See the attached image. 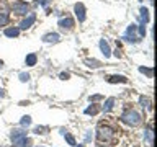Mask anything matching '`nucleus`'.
<instances>
[{
	"mask_svg": "<svg viewBox=\"0 0 157 147\" xmlns=\"http://www.w3.org/2000/svg\"><path fill=\"white\" fill-rule=\"evenodd\" d=\"M121 121L124 123V124H128V126L134 127V126H139L142 123V116L137 111H134V110H128V111L123 113Z\"/></svg>",
	"mask_w": 157,
	"mask_h": 147,
	"instance_id": "f257e3e1",
	"label": "nucleus"
},
{
	"mask_svg": "<svg viewBox=\"0 0 157 147\" xmlns=\"http://www.w3.org/2000/svg\"><path fill=\"white\" fill-rule=\"evenodd\" d=\"M97 134H98V139H100V141L110 142V141H113V137H115V131H113L110 126H103L101 124V126H98Z\"/></svg>",
	"mask_w": 157,
	"mask_h": 147,
	"instance_id": "f03ea898",
	"label": "nucleus"
},
{
	"mask_svg": "<svg viewBox=\"0 0 157 147\" xmlns=\"http://www.w3.org/2000/svg\"><path fill=\"white\" fill-rule=\"evenodd\" d=\"M28 3L26 2H15L12 5V10H13V13H17V15H26L28 13Z\"/></svg>",
	"mask_w": 157,
	"mask_h": 147,
	"instance_id": "7ed1b4c3",
	"label": "nucleus"
},
{
	"mask_svg": "<svg viewBox=\"0 0 157 147\" xmlns=\"http://www.w3.org/2000/svg\"><path fill=\"white\" fill-rule=\"evenodd\" d=\"M10 137H12V141H13V145L18 147L20 141H21L23 137H26V131H25V129H15V131H12Z\"/></svg>",
	"mask_w": 157,
	"mask_h": 147,
	"instance_id": "20e7f679",
	"label": "nucleus"
},
{
	"mask_svg": "<svg viewBox=\"0 0 157 147\" xmlns=\"http://www.w3.org/2000/svg\"><path fill=\"white\" fill-rule=\"evenodd\" d=\"M74 13H75V17L78 21H85V7H83L82 3H75L74 5Z\"/></svg>",
	"mask_w": 157,
	"mask_h": 147,
	"instance_id": "39448f33",
	"label": "nucleus"
},
{
	"mask_svg": "<svg viewBox=\"0 0 157 147\" xmlns=\"http://www.w3.org/2000/svg\"><path fill=\"white\" fill-rule=\"evenodd\" d=\"M59 26H61V29H64V31H71V29L74 28V20L72 18H61L59 20Z\"/></svg>",
	"mask_w": 157,
	"mask_h": 147,
	"instance_id": "423d86ee",
	"label": "nucleus"
},
{
	"mask_svg": "<svg viewBox=\"0 0 157 147\" xmlns=\"http://www.w3.org/2000/svg\"><path fill=\"white\" fill-rule=\"evenodd\" d=\"M34 21H36V15H34V13H29L28 17H26V18H25L23 21H21V24H20V28H21V29H28V28L31 26V24H33Z\"/></svg>",
	"mask_w": 157,
	"mask_h": 147,
	"instance_id": "0eeeda50",
	"label": "nucleus"
},
{
	"mask_svg": "<svg viewBox=\"0 0 157 147\" xmlns=\"http://www.w3.org/2000/svg\"><path fill=\"white\" fill-rule=\"evenodd\" d=\"M59 39H61V36H59L57 33H48L43 36V41L44 43H57Z\"/></svg>",
	"mask_w": 157,
	"mask_h": 147,
	"instance_id": "6e6552de",
	"label": "nucleus"
},
{
	"mask_svg": "<svg viewBox=\"0 0 157 147\" xmlns=\"http://www.w3.org/2000/svg\"><path fill=\"white\" fill-rule=\"evenodd\" d=\"M36 62H38V56H36L34 52L28 54V56H26V59H25V64H26L28 67H33V66H36Z\"/></svg>",
	"mask_w": 157,
	"mask_h": 147,
	"instance_id": "1a4fd4ad",
	"label": "nucleus"
},
{
	"mask_svg": "<svg viewBox=\"0 0 157 147\" xmlns=\"http://www.w3.org/2000/svg\"><path fill=\"white\" fill-rule=\"evenodd\" d=\"M100 49H101L103 56H105V57H110L111 49H110V46H108V43L105 41V39H101V41H100Z\"/></svg>",
	"mask_w": 157,
	"mask_h": 147,
	"instance_id": "9d476101",
	"label": "nucleus"
},
{
	"mask_svg": "<svg viewBox=\"0 0 157 147\" xmlns=\"http://www.w3.org/2000/svg\"><path fill=\"white\" fill-rule=\"evenodd\" d=\"M3 34H5L7 38H17L18 34H20V29H18V28H5Z\"/></svg>",
	"mask_w": 157,
	"mask_h": 147,
	"instance_id": "9b49d317",
	"label": "nucleus"
},
{
	"mask_svg": "<svg viewBox=\"0 0 157 147\" xmlns=\"http://www.w3.org/2000/svg\"><path fill=\"white\" fill-rule=\"evenodd\" d=\"M108 82L110 83H126L128 82V78L124 75H111V77H108Z\"/></svg>",
	"mask_w": 157,
	"mask_h": 147,
	"instance_id": "f8f14e48",
	"label": "nucleus"
},
{
	"mask_svg": "<svg viewBox=\"0 0 157 147\" xmlns=\"http://www.w3.org/2000/svg\"><path fill=\"white\" fill-rule=\"evenodd\" d=\"M144 136H146V144L147 145H152V137H154V134H152V127H146L144 129Z\"/></svg>",
	"mask_w": 157,
	"mask_h": 147,
	"instance_id": "ddd939ff",
	"label": "nucleus"
},
{
	"mask_svg": "<svg viewBox=\"0 0 157 147\" xmlns=\"http://www.w3.org/2000/svg\"><path fill=\"white\" fill-rule=\"evenodd\" d=\"M113 106H115V98H108V100L105 101V105H103V111H105V113L111 111Z\"/></svg>",
	"mask_w": 157,
	"mask_h": 147,
	"instance_id": "4468645a",
	"label": "nucleus"
},
{
	"mask_svg": "<svg viewBox=\"0 0 157 147\" xmlns=\"http://www.w3.org/2000/svg\"><path fill=\"white\" fill-rule=\"evenodd\" d=\"M85 64L88 67H92V69H98L101 66V62L100 61H97V59H85Z\"/></svg>",
	"mask_w": 157,
	"mask_h": 147,
	"instance_id": "2eb2a0df",
	"label": "nucleus"
},
{
	"mask_svg": "<svg viewBox=\"0 0 157 147\" xmlns=\"http://www.w3.org/2000/svg\"><path fill=\"white\" fill-rule=\"evenodd\" d=\"M8 20H10V17L7 12H0V26H5L8 23Z\"/></svg>",
	"mask_w": 157,
	"mask_h": 147,
	"instance_id": "dca6fc26",
	"label": "nucleus"
},
{
	"mask_svg": "<svg viewBox=\"0 0 157 147\" xmlns=\"http://www.w3.org/2000/svg\"><path fill=\"white\" fill-rule=\"evenodd\" d=\"M141 20H142V23L149 21V12H147V8H144V7L141 8Z\"/></svg>",
	"mask_w": 157,
	"mask_h": 147,
	"instance_id": "f3484780",
	"label": "nucleus"
},
{
	"mask_svg": "<svg viewBox=\"0 0 157 147\" xmlns=\"http://www.w3.org/2000/svg\"><path fill=\"white\" fill-rule=\"evenodd\" d=\"M139 103H141L142 108H147V110H151V101H149V98L141 96V98H139Z\"/></svg>",
	"mask_w": 157,
	"mask_h": 147,
	"instance_id": "a211bd4d",
	"label": "nucleus"
},
{
	"mask_svg": "<svg viewBox=\"0 0 157 147\" xmlns=\"http://www.w3.org/2000/svg\"><path fill=\"white\" fill-rule=\"evenodd\" d=\"M31 139H29V137H23L21 141H20V144H18V147H31Z\"/></svg>",
	"mask_w": 157,
	"mask_h": 147,
	"instance_id": "6ab92c4d",
	"label": "nucleus"
},
{
	"mask_svg": "<svg viewBox=\"0 0 157 147\" xmlns=\"http://www.w3.org/2000/svg\"><path fill=\"white\" fill-rule=\"evenodd\" d=\"M97 113H98L97 105H90L88 108H85V115H97Z\"/></svg>",
	"mask_w": 157,
	"mask_h": 147,
	"instance_id": "aec40b11",
	"label": "nucleus"
},
{
	"mask_svg": "<svg viewBox=\"0 0 157 147\" xmlns=\"http://www.w3.org/2000/svg\"><path fill=\"white\" fill-rule=\"evenodd\" d=\"M46 132H48L46 126H36L34 127V134H46Z\"/></svg>",
	"mask_w": 157,
	"mask_h": 147,
	"instance_id": "412c9836",
	"label": "nucleus"
},
{
	"mask_svg": "<svg viewBox=\"0 0 157 147\" xmlns=\"http://www.w3.org/2000/svg\"><path fill=\"white\" fill-rule=\"evenodd\" d=\"M20 124H21V126H29V124H31V118H29V116H23L21 121H20Z\"/></svg>",
	"mask_w": 157,
	"mask_h": 147,
	"instance_id": "4be33fe9",
	"label": "nucleus"
},
{
	"mask_svg": "<svg viewBox=\"0 0 157 147\" xmlns=\"http://www.w3.org/2000/svg\"><path fill=\"white\" fill-rule=\"evenodd\" d=\"M66 136V141L69 142V145H77V142H75V139H74V137L71 136V134H64Z\"/></svg>",
	"mask_w": 157,
	"mask_h": 147,
	"instance_id": "5701e85b",
	"label": "nucleus"
},
{
	"mask_svg": "<svg viewBox=\"0 0 157 147\" xmlns=\"http://www.w3.org/2000/svg\"><path fill=\"white\" fill-rule=\"evenodd\" d=\"M139 70H141L142 74H146L147 77H152V69H146V67H141Z\"/></svg>",
	"mask_w": 157,
	"mask_h": 147,
	"instance_id": "b1692460",
	"label": "nucleus"
},
{
	"mask_svg": "<svg viewBox=\"0 0 157 147\" xmlns=\"http://www.w3.org/2000/svg\"><path fill=\"white\" fill-rule=\"evenodd\" d=\"M29 80V74H20V82H28Z\"/></svg>",
	"mask_w": 157,
	"mask_h": 147,
	"instance_id": "393cba45",
	"label": "nucleus"
},
{
	"mask_svg": "<svg viewBox=\"0 0 157 147\" xmlns=\"http://www.w3.org/2000/svg\"><path fill=\"white\" fill-rule=\"evenodd\" d=\"M137 29H139V36H141V38H142V36H146V26H144V23H142Z\"/></svg>",
	"mask_w": 157,
	"mask_h": 147,
	"instance_id": "a878e982",
	"label": "nucleus"
},
{
	"mask_svg": "<svg viewBox=\"0 0 157 147\" xmlns=\"http://www.w3.org/2000/svg\"><path fill=\"white\" fill-rule=\"evenodd\" d=\"M136 29H137L136 24H129V26H128V34H132V33L136 31Z\"/></svg>",
	"mask_w": 157,
	"mask_h": 147,
	"instance_id": "bb28decb",
	"label": "nucleus"
},
{
	"mask_svg": "<svg viewBox=\"0 0 157 147\" xmlns=\"http://www.w3.org/2000/svg\"><path fill=\"white\" fill-rule=\"evenodd\" d=\"M98 100H103V95H93V96H90V101H98Z\"/></svg>",
	"mask_w": 157,
	"mask_h": 147,
	"instance_id": "cd10ccee",
	"label": "nucleus"
},
{
	"mask_svg": "<svg viewBox=\"0 0 157 147\" xmlns=\"http://www.w3.org/2000/svg\"><path fill=\"white\" fill-rule=\"evenodd\" d=\"M38 3L43 5V7H48V5H49V0H38Z\"/></svg>",
	"mask_w": 157,
	"mask_h": 147,
	"instance_id": "c85d7f7f",
	"label": "nucleus"
},
{
	"mask_svg": "<svg viewBox=\"0 0 157 147\" xmlns=\"http://www.w3.org/2000/svg\"><path fill=\"white\" fill-rule=\"evenodd\" d=\"M61 78H62V80H67V78H69V74H67V72H62V74H61Z\"/></svg>",
	"mask_w": 157,
	"mask_h": 147,
	"instance_id": "c756f323",
	"label": "nucleus"
},
{
	"mask_svg": "<svg viewBox=\"0 0 157 147\" xmlns=\"http://www.w3.org/2000/svg\"><path fill=\"white\" fill-rule=\"evenodd\" d=\"M92 137H93V136H92V132H87V136H85V141L88 142V141L92 139Z\"/></svg>",
	"mask_w": 157,
	"mask_h": 147,
	"instance_id": "7c9ffc66",
	"label": "nucleus"
},
{
	"mask_svg": "<svg viewBox=\"0 0 157 147\" xmlns=\"http://www.w3.org/2000/svg\"><path fill=\"white\" fill-rule=\"evenodd\" d=\"M115 56H116V57H121V51H118V49H116V51H115Z\"/></svg>",
	"mask_w": 157,
	"mask_h": 147,
	"instance_id": "2f4dec72",
	"label": "nucleus"
},
{
	"mask_svg": "<svg viewBox=\"0 0 157 147\" xmlns=\"http://www.w3.org/2000/svg\"><path fill=\"white\" fill-rule=\"evenodd\" d=\"M3 67V61H0V69H2Z\"/></svg>",
	"mask_w": 157,
	"mask_h": 147,
	"instance_id": "473e14b6",
	"label": "nucleus"
},
{
	"mask_svg": "<svg viewBox=\"0 0 157 147\" xmlns=\"http://www.w3.org/2000/svg\"><path fill=\"white\" fill-rule=\"evenodd\" d=\"M78 147H83V145H82V144H80V145H78Z\"/></svg>",
	"mask_w": 157,
	"mask_h": 147,
	"instance_id": "72a5a7b5",
	"label": "nucleus"
}]
</instances>
